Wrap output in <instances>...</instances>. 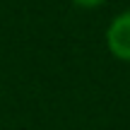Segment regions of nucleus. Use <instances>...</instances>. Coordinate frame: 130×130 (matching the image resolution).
I'll return each mask as SVG.
<instances>
[{
	"label": "nucleus",
	"instance_id": "nucleus-2",
	"mask_svg": "<svg viewBox=\"0 0 130 130\" xmlns=\"http://www.w3.org/2000/svg\"><path fill=\"white\" fill-rule=\"evenodd\" d=\"M72 5H77V7H82V10H96V7H101L106 0H70Z\"/></svg>",
	"mask_w": 130,
	"mask_h": 130
},
{
	"label": "nucleus",
	"instance_id": "nucleus-1",
	"mask_svg": "<svg viewBox=\"0 0 130 130\" xmlns=\"http://www.w3.org/2000/svg\"><path fill=\"white\" fill-rule=\"evenodd\" d=\"M106 48L116 60L130 63V10H123L108 22L104 34Z\"/></svg>",
	"mask_w": 130,
	"mask_h": 130
}]
</instances>
